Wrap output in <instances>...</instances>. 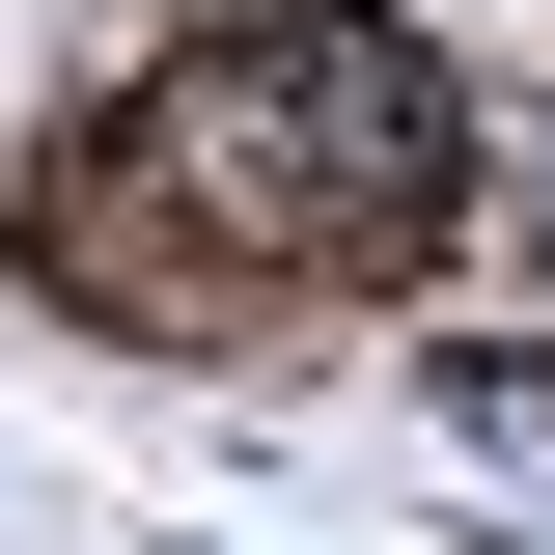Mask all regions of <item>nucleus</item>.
<instances>
[{"mask_svg":"<svg viewBox=\"0 0 555 555\" xmlns=\"http://www.w3.org/2000/svg\"><path fill=\"white\" fill-rule=\"evenodd\" d=\"M167 167H195L278 278H361V250H416V222L473 195V112H444V56L361 28V0H222L195 83H167Z\"/></svg>","mask_w":555,"mask_h":555,"instance_id":"nucleus-1","label":"nucleus"},{"mask_svg":"<svg viewBox=\"0 0 555 555\" xmlns=\"http://www.w3.org/2000/svg\"><path fill=\"white\" fill-rule=\"evenodd\" d=\"M500 222H528V278H555V112H528V167H500Z\"/></svg>","mask_w":555,"mask_h":555,"instance_id":"nucleus-2","label":"nucleus"}]
</instances>
